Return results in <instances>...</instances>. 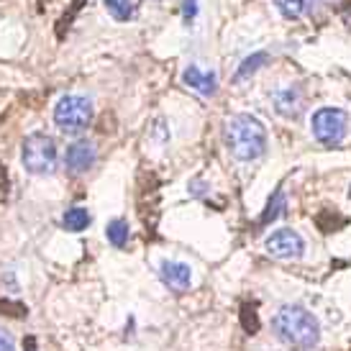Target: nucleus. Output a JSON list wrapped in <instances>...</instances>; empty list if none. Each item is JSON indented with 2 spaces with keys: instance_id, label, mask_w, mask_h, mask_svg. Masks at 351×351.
<instances>
[{
  "instance_id": "f257e3e1",
  "label": "nucleus",
  "mask_w": 351,
  "mask_h": 351,
  "mask_svg": "<svg viewBox=\"0 0 351 351\" xmlns=\"http://www.w3.org/2000/svg\"><path fill=\"white\" fill-rule=\"evenodd\" d=\"M272 328L280 341L300 351L313 349L321 341V323L302 305H282L274 313Z\"/></svg>"
},
{
  "instance_id": "f03ea898",
  "label": "nucleus",
  "mask_w": 351,
  "mask_h": 351,
  "mask_svg": "<svg viewBox=\"0 0 351 351\" xmlns=\"http://www.w3.org/2000/svg\"><path fill=\"white\" fill-rule=\"evenodd\" d=\"M226 147L239 162H254L267 152V128L252 113H236L226 123Z\"/></svg>"
},
{
  "instance_id": "7ed1b4c3",
  "label": "nucleus",
  "mask_w": 351,
  "mask_h": 351,
  "mask_svg": "<svg viewBox=\"0 0 351 351\" xmlns=\"http://www.w3.org/2000/svg\"><path fill=\"white\" fill-rule=\"evenodd\" d=\"M21 162H23V169L29 175H51L57 169L59 162V149L57 141L44 134V131H34L23 138V147H21Z\"/></svg>"
},
{
  "instance_id": "20e7f679",
  "label": "nucleus",
  "mask_w": 351,
  "mask_h": 351,
  "mask_svg": "<svg viewBox=\"0 0 351 351\" xmlns=\"http://www.w3.org/2000/svg\"><path fill=\"white\" fill-rule=\"evenodd\" d=\"M95 108L85 95H62L54 106V123L62 134L67 136H77L93 123Z\"/></svg>"
},
{
  "instance_id": "39448f33",
  "label": "nucleus",
  "mask_w": 351,
  "mask_h": 351,
  "mask_svg": "<svg viewBox=\"0 0 351 351\" xmlns=\"http://www.w3.org/2000/svg\"><path fill=\"white\" fill-rule=\"evenodd\" d=\"M313 136L323 147H339L349 131V113L343 108H318L311 121Z\"/></svg>"
},
{
  "instance_id": "423d86ee",
  "label": "nucleus",
  "mask_w": 351,
  "mask_h": 351,
  "mask_svg": "<svg viewBox=\"0 0 351 351\" xmlns=\"http://www.w3.org/2000/svg\"><path fill=\"white\" fill-rule=\"evenodd\" d=\"M264 249L274 259H298L305 254V241L295 228H280V231L267 236Z\"/></svg>"
},
{
  "instance_id": "0eeeda50",
  "label": "nucleus",
  "mask_w": 351,
  "mask_h": 351,
  "mask_svg": "<svg viewBox=\"0 0 351 351\" xmlns=\"http://www.w3.org/2000/svg\"><path fill=\"white\" fill-rule=\"evenodd\" d=\"M98 159V149L93 141H75L64 152V167L69 175H85Z\"/></svg>"
},
{
  "instance_id": "6e6552de",
  "label": "nucleus",
  "mask_w": 351,
  "mask_h": 351,
  "mask_svg": "<svg viewBox=\"0 0 351 351\" xmlns=\"http://www.w3.org/2000/svg\"><path fill=\"white\" fill-rule=\"evenodd\" d=\"M182 82H185L190 90H195L197 95L203 98H213L215 90H218V75L213 69H200L197 64H190V67L182 72Z\"/></svg>"
},
{
  "instance_id": "1a4fd4ad",
  "label": "nucleus",
  "mask_w": 351,
  "mask_h": 351,
  "mask_svg": "<svg viewBox=\"0 0 351 351\" xmlns=\"http://www.w3.org/2000/svg\"><path fill=\"white\" fill-rule=\"evenodd\" d=\"M159 277H162V282H165L169 290L185 293L187 287H190V282H193V269H190V264H185V262H162Z\"/></svg>"
},
{
  "instance_id": "9d476101",
  "label": "nucleus",
  "mask_w": 351,
  "mask_h": 351,
  "mask_svg": "<svg viewBox=\"0 0 351 351\" xmlns=\"http://www.w3.org/2000/svg\"><path fill=\"white\" fill-rule=\"evenodd\" d=\"M90 226V210L85 205H72L64 210L62 215V228L64 231H72V234H80Z\"/></svg>"
},
{
  "instance_id": "9b49d317",
  "label": "nucleus",
  "mask_w": 351,
  "mask_h": 351,
  "mask_svg": "<svg viewBox=\"0 0 351 351\" xmlns=\"http://www.w3.org/2000/svg\"><path fill=\"white\" fill-rule=\"evenodd\" d=\"M274 108H277V113L280 116H287V118H295L300 113V95H298V90L295 88H285L280 90L277 95H274Z\"/></svg>"
},
{
  "instance_id": "f8f14e48",
  "label": "nucleus",
  "mask_w": 351,
  "mask_h": 351,
  "mask_svg": "<svg viewBox=\"0 0 351 351\" xmlns=\"http://www.w3.org/2000/svg\"><path fill=\"white\" fill-rule=\"evenodd\" d=\"M103 3H106L108 13L116 21H121V23L136 19L138 5H141V0H103Z\"/></svg>"
},
{
  "instance_id": "ddd939ff",
  "label": "nucleus",
  "mask_w": 351,
  "mask_h": 351,
  "mask_svg": "<svg viewBox=\"0 0 351 351\" xmlns=\"http://www.w3.org/2000/svg\"><path fill=\"white\" fill-rule=\"evenodd\" d=\"M106 236H108V241L116 246V249H123V246L128 244V239H131L126 218H113V221L106 226Z\"/></svg>"
},
{
  "instance_id": "4468645a",
  "label": "nucleus",
  "mask_w": 351,
  "mask_h": 351,
  "mask_svg": "<svg viewBox=\"0 0 351 351\" xmlns=\"http://www.w3.org/2000/svg\"><path fill=\"white\" fill-rule=\"evenodd\" d=\"M285 205H287V200H285V193H282V190H274L272 197L267 200V208H264L259 223L267 226V223H272V221H277V218L285 213Z\"/></svg>"
},
{
  "instance_id": "2eb2a0df",
  "label": "nucleus",
  "mask_w": 351,
  "mask_h": 351,
  "mask_svg": "<svg viewBox=\"0 0 351 351\" xmlns=\"http://www.w3.org/2000/svg\"><path fill=\"white\" fill-rule=\"evenodd\" d=\"M267 51H256V54H252V57H246L241 64H239V69H236V77L234 82H241V80L246 77H252L256 69H262L264 67V62H267Z\"/></svg>"
},
{
  "instance_id": "dca6fc26",
  "label": "nucleus",
  "mask_w": 351,
  "mask_h": 351,
  "mask_svg": "<svg viewBox=\"0 0 351 351\" xmlns=\"http://www.w3.org/2000/svg\"><path fill=\"white\" fill-rule=\"evenodd\" d=\"M274 5L285 19H300L305 10V0H274Z\"/></svg>"
},
{
  "instance_id": "f3484780",
  "label": "nucleus",
  "mask_w": 351,
  "mask_h": 351,
  "mask_svg": "<svg viewBox=\"0 0 351 351\" xmlns=\"http://www.w3.org/2000/svg\"><path fill=\"white\" fill-rule=\"evenodd\" d=\"M241 326H244L249 333L259 331V315H256V311L249 308V305H244V311H241Z\"/></svg>"
},
{
  "instance_id": "a211bd4d",
  "label": "nucleus",
  "mask_w": 351,
  "mask_h": 351,
  "mask_svg": "<svg viewBox=\"0 0 351 351\" xmlns=\"http://www.w3.org/2000/svg\"><path fill=\"white\" fill-rule=\"evenodd\" d=\"M182 13H185V21H193L197 16V0H185L182 5Z\"/></svg>"
},
{
  "instance_id": "6ab92c4d",
  "label": "nucleus",
  "mask_w": 351,
  "mask_h": 351,
  "mask_svg": "<svg viewBox=\"0 0 351 351\" xmlns=\"http://www.w3.org/2000/svg\"><path fill=\"white\" fill-rule=\"evenodd\" d=\"M0 351H13V339L3 331H0Z\"/></svg>"
},
{
  "instance_id": "aec40b11",
  "label": "nucleus",
  "mask_w": 351,
  "mask_h": 351,
  "mask_svg": "<svg viewBox=\"0 0 351 351\" xmlns=\"http://www.w3.org/2000/svg\"><path fill=\"white\" fill-rule=\"evenodd\" d=\"M326 0H305V8H315V5H321Z\"/></svg>"
},
{
  "instance_id": "412c9836",
  "label": "nucleus",
  "mask_w": 351,
  "mask_h": 351,
  "mask_svg": "<svg viewBox=\"0 0 351 351\" xmlns=\"http://www.w3.org/2000/svg\"><path fill=\"white\" fill-rule=\"evenodd\" d=\"M349 197H351V190H349Z\"/></svg>"
}]
</instances>
